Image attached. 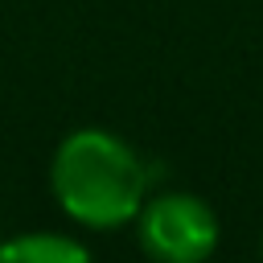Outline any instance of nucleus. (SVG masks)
<instances>
[{
	"instance_id": "f03ea898",
	"label": "nucleus",
	"mask_w": 263,
	"mask_h": 263,
	"mask_svg": "<svg viewBox=\"0 0 263 263\" xmlns=\"http://www.w3.org/2000/svg\"><path fill=\"white\" fill-rule=\"evenodd\" d=\"M136 234L144 255L160 263H201L218 247V218L197 193L164 189L144 197L136 214Z\"/></svg>"
},
{
	"instance_id": "7ed1b4c3",
	"label": "nucleus",
	"mask_w": 263,
	"mask_h": 263,
	"mask_svg": "<svg viewBox=\"0 0 263 263\" xmlns=\"http://www.w3.org/2000/svg\"><path fill=\"white\" fill-rule=\"evenodd\" d=\"M86 247L66 234H16L0 242V263H86Z\"/></svg>"
},
{
	"instance_id": "f257e3e1",
	"label": "nucleus",
	"mask_w": 263,
	"mask_h": 263,
	"mask_svg": "<svg viewBox=\"0 0 263 263\" xmlns=\"http://www.w3.org/2000/svg\"><path fill=\"white\" fill-rule=\"evenodd\" d=\"M49 185L74 222L90 230H115L136 222L152 185V168L115 132L78 127L53 152Z\"/></svg>"
}]
</instances>
